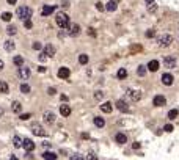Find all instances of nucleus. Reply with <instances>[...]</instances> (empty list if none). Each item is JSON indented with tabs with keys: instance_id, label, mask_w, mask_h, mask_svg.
Returning <instances> with one entry per match:
<instances>
[{
	"instance_id": "1",
	"label": "nucleus",
	"mask_w": 179,
	"mask_h": 160,
	"mask_svg": "<svg viewBox=\"0 0 179 160\" xmlns=\"http://www.w3.org/2000/svg\"><path fill=\"white\" fill-rule=\"evenodd\" d=\"M55 22L60 29H68V25H69V16L66 14V13H58L57 16H55Z\"/></svg>"
},
{
	"instance_id": "2",
	"label": "nucleus",
	"mask_w": 179,
	"mask_h": 160,
	"mask_svg": "<svg viewBox=\"0 0 179 160\" xmlns=\"http://www.w3.org/2000/svg\"><path fill=\"white\" fill-rule=\"evenodd\" d=\"M16 16L24 22V20L32 17V8H29V6H19L17 11H16Z\"/></svg>"
},
{
	"instance_id": "3",
	"label": "nucleus",
	"mask_w": 179,
	"mask_h": 160,
	"mask_svg": "<svg viewBox=\"0 0 179 160\" xmlns=\"http://www.w3.org/2000/svg\"><path fill=\"white\" fill-rule=\"evenodd\" d=\"M173 41H174V38L171 35H160L157 38V44H159V47H168L173 44Z\"/></svg>"
},
{
	"instance_id": "4",
	"label": "nucleus",
	"mask_w": 179,
	"mask_h": 160,
	"mask_svg": "<svg viewBox=\"0 0 179 160\" xmlns=\"http://www.w3.org/2000/svg\"><path fill=\"white\" fill-rule=\"evenodd\" d=\"M30 75H32V72H30V69L27 68L25 65H24V66H19L17 77H19L20 80H29V79H30Z\"/></svg>"
},
{
	"instance_id": "5",
	"label": "nucleus",
	"mask_w": 179,
	"mask_h": 160,
	"mask_svg": "<svg viewBox=\"0 0 179 160\" xmlns=\"http://www.w3.org/2000/svg\"><path fill=\"white\" fill-rule=\"evenodd\" d=\"M22 148L27 152H32V151H35L36 144H35V141H33L32 138H24V140H22Z\"/></svg>"
},
{
	"instance_id": "6",
	"label": "nucleus",
	"mask_w": 179,
	"mask_h": 160,
	"mask_svg": "<svg viewBox=\"0 0 179 160\" xmlns=\"http://www.w3.org/2000/svg\"><path fill=\"white\" fill-rule=\"evenodd\" d=\"M176 57H173V55H167V57L163 58V66H167L168 69H174L176 68Z\"/></svg>"
},
{
	"instance_id": "7",
	"label": "nucleus",
	"mask_w": 179,
	"mask_h": 160,
	"mask_svg": "<svg viewBox=\"0 0 179 160\" xmlns=\"http://www.w3.org/2000/svg\"><path fill=\"white\" fill-rule=\"evenodd\" d=\"M32 132L33 134H35L36 137H47V132L43 129V126H41V124H38V122H35L32 126Z\"/></svg>"
},
{
	"instance_id": "8",
	"label": "nucleus",
	"mask_w": 179,
	"mask_h": 160,
	"mask_svg": "<svg viewBox=\"0 0 179 160\" xmlns=\"http://www.w3.org/2000/svg\"><path fill=\"white\" fill-rule=\"evenodd\" d=\"M80 33V25L79 24H69L68 25V35L69 36H77Z\"/></svg>"
},
{
	"instance_id": "9",
	"label": "nucleus",
	"mask_w": 179,
	"mask_h": 160,
	"mask_svg": "<svg viewBox=\"0 0 179 160\" xmlns=\"http://www.w3.org/2000/svg\"><path fill=\"white\" fill-rule=\"evenodd\" d=\"M160 79H162V83H163L165 86H171V85H173V82H174V77H173V74H170V72L163 74Z\"/></svg>"
},
{
	"instance_id": "10",
	"label": "nucleus",
	"mask_w": 179,
	"mask_h": 160,
	"mask_svg": "<svg viewBox=\"0 0 179 160\" xmlns=\"http://www.w3.org/2000/svg\"><path fill=\"white\" fill-rule=\"evenodd\" d=\"M153 104L156 107H163V105H167V97L159 94V96H156L154 99H153Z\"/></svg>"
},
{
	"instance_id": "11",
	"label": "nucleus",
	"mask_w": 179,
	"mask_h": 160,
	"mask_svg": "<svg viewBox=\"0 0 179 160\" xmlns=\"http://www.w3.org/2000/svg\"><path fill=\"white\" fill-rule=\"evenodd\" d=\"M55 8L57 6H53V5H44L43 6V10H41V16H50V14H53V11H55Z\"/></svg>"
},
{
	"instance_id": "12",
	"label": "nucleus",
	"mask_w": 179,
	"mask_h": 160,
	"mask_svg": "<svg viewBox=\"0 0 179 160\" xmlns=\"http://www.w3.org/2000/svg\"><path fill=\"white\" fill-rule=\"evenodd\" d=\"M116 108L120 110V112H123V113H126V112H129V105H127V102L126 101H123V99H120V101H116Z\"/></svg>"
},
{
	"instance_id": "13",
	"label": "nucleus",
	"mask_w": 179,
	"mask_h": 160,
	"mask_svg": "<svg viewBox=\"0 0 179 160\" xmlns=\"http://www.w3.org/2000/svg\"><path fill=\"white\" fill-rule=\"evenodd\" d=\"M159 68H160V63L157 60H151L149 63L146 65V69H149L151 72H156V71H159Z\"/></svg>"
},
{
	"instance_id": "14",
	"label": "nucleus",
	"mask_w": 179,
	"mask_h": 160,
	"mask_svg": "<svg viewBox=\"0 0 179 160\" xmlns=\"http://www.w3.org/2000/svg\"><path fill=\"white\" fill-rule=\"evenodd\" d=\"M60 115L61 116H69L71 115V107L69 105H68V104H61V105H60Z\"/></svg>"
},
{
	"instance_id": "15",
	"label": "nucleus",
	"mask_w": 179,
	"mask_h": 160,
	"mask_svg": "<svg viewBox=\"0 0 179 160\" xmlns=\"http://www.w3.org/2000/svg\"><path fill=\"white\" fill-rule=\"evenodd\" d=\"M71 71L68 68H60L58 69V79H69Z\"/></svg>"
},
{
	"instance_id": "16",
	"label": "nucleus",
	"mask_w": 179,
	"mask_h": 160,
	"mask_svg": "<svg viewBox=\"0 0 179 160\" xmlns=\"http://www.w3.org/2000/svg\"><path fill=\"white\" fill-rule=\"evenodd\" d=\"M127 94L130 96V99H132V101H140L141 99V93L137 91V89H127Z\"/></svg>"
},
{
	"instance_id": "17",
	"label": "nucleus",
	"mask_w": 179,
	"mask_h": 160,
	"mask_svg": "<svg viewBox=\"0 0 179 160\" xmlns=\"http://www.w3.org/2000/svg\"><path fill=\"white\" fill-rule=\"evenodd\" d=\"M115 141L118 143V144H126L127 143V137H126V134H116L115 135Z\"/></svg>"
},
{
	"instance_id": "18",
	"label": "nucleus",
	"mask_w": 179,
	"mask_h": 160,
	"mask_svg": "<svg viewBox=\"0 0 179 160\" xmlns=\"http://www.w3.org/2000/svg\"><path fill=\"white\" fill-rule=\"evenodd\" d=\"M112 110H113V104H112V102H104V104H101V112L110 113Z\"/></svg>"
},
{
	"instance_id": "19",
	"label": "nucleus",
	"mask_w": 179,
	"mask_h": 160,
	"mask_svg": "<svg viewBox=\"0 0 179 160\" xmlns=\"http://www.w3.org/2000/svg\"><path fill=\"white\" fill-rule=\"evenodd\" d=\"M55 47L52 46V44H47V46H44V53H46V57H53L55 55Z\"/></svg>"
},
{
	"instance_id": "20",
	"label": "nucleus",
	"mask_w": 179,
	"mask_h": 160,
	"mask_svg": "<svg viewBox=\"0 0 179 160\" xmlns=\"http://www.w3.org/2000/svg\"><path fill=\"white\" fill-rule=\"evenodd\" d=\"M93 122H94V126L98 127V129H102V127L105 126V119H104V118H101V116H96Z\"/></svg>"
},
{
	"instance_id": "21",
	"label": "nucleus",
	"mask_w": 179,
	"mask_h": 160,
	"mask_svg": "<svg viewBox=\"0 0 179 160\" xmlns=\"http://www.w3.org/2000/svg\"><path fill=\"white\" fill-rule=\"evenodd\" d=\"M5 50L6 52H13L16 49V44H14V41H11V39H8V41H5Z\"/></svg>"
},
{
	"instance_id": "22",
	"label": "nucleus",
	"mask_w": 179,
	"mask_h": 160,
	"mask_svg": "<svg viewBox=\"0 0 179 160\" xmlns=\"http://www.w3.org/2000/svg\"><path fill=\"white\" fill-rule=\"evenodd\" d=\"M44 122H47V124L55 122V115H53L52 112H46V113H44Z\"/></svg>"
},
{
	"instance_id": "23",
	"label": "nucleus",
	"mask_w": 179,
	"mask_h": 160,
	"mask_svg": "<svg viewBox=\"0 0 179 160\" xmlns=\"http://www.w3.org/2000/svg\"><path fill=\"white\" fill-rule=\"evenodd\" d=\"M43 158L44 160H57V154L52 151H46V152H43Z\"/></svg>"
},
{
	"instance_id": "24",
	"label": "nucleus",
	"mask_w": 179,
	"mask_h": 160,
	"mask_svg": "<svg viewBox=\"0 0 179 160\" xmlns=\"http://www.w3.org/2000/svg\"><path fill=\"white\" fill-rule=\"evenodd\" d=\"M116 77H118L120 80H124L127 77V69L126 68H120L118 72H116Z\"/></svg>"
},
{
	"instance_id": "25",
	"label": "nucleus",
	"mask_w": 179,
	"mask_h": 160,
	"mask_svg": "<svg viewBox=\"0 0 179 160\" xmlns=\"http://www.w3.org/2000/svg\"><path fill=\"white\" fill-rule=\"evenodd\" d=\"M116 8H118V3H116V2H113V0H110V2L105 5V10H107V11H110V13L116 11Z\"/></svg>"
},
{
	"instance_id": "26",
	"label": "nucleus",
	"mask_w": 179,
	"mask_h": 160,
	"mask_svg": "<svg viewBox=\"0 0 179 160\" xmlns=\"http://www.w3.org/2000/svg\"><path fill=\"white\" fill-rule=\"evenodd\" d=\"M167 116H168V119H170V121H174L176 118L179 116V112H177L176 108H173V110H170V112H168V115H167Z\"/></svg>"
},
{
	"instance_id": "27",
	"label": "nucleus",
	"mask_w": 179,
	"mask_h": 160,
	"mask_svg": "<svg viewBox=\"0 0 179 160\" xmlns=\"http://www.w3.org/2000/svg\"><path fill=\"white\" fill-rule=\"evenodd\" d=\"M13 144H14V148H22V138L14 135L13 137Z\"/></svg>"
},
{
	"instance_id": "28",
	"label": "nucleus",
	"mask_w": 179,
	"mask_h": 160,
	"mask_svg": "<svg viewBox=\"0 0 179 160\" xmlns=\"http://www.w3.org/2000/svg\"><path fill=\"white\" fill-rule=\"evenodd\" d=\"M0 93H3V94L10 93V86L6 82H0Z\"/></svg>"
},
{
	"instance_id": "29",
	"label": "nucleus",
	"mask_w": 179,
	"mask_h": 160,
	"mask_svg": "<svg viewBox=\"0 0 179 160\" xmlns=\"http://www.w3.org/2000/svg\"><path fill=\"white\" fill-rule=\"evenodd\" d=\"M13 63H14L17 68H19V66H24V58L20 57V55H16V57L13 58Z\"/></svg>"
},
{
	"instance_id": "30",
	"label": "nucleus",
	"mask_w": 179,
	"mask_h": 160,
	"mask_svg": "<svg viewBox=\"0 0 179 160\" xmlns=\"http://www.w3.org/2000/svg\"><path fill=\"white\" fill-rule=\"evenodd\" d=\"M11 108H13V112H14V113H19L20 112V110H22V104H20V102H13V105H11Z\"/></svg>"
},
{
	"instance_id": "31",
	"label": "nucleus",
	"mask_w": 179,
	"mask_h": 160,
	"mask_svg": "<svg viewBox=\"0 0 179 160\" xmlns=\"http://www.w3.org/2000/svg\"><path fill=\"white\" fill-rule=\"evenodd\" d=\"M88 60H90V58H88L86 53H80V55H79V63H80V65H88Z\"/></svg>"
},
{
	"instance_id": "32",
	"label": "nucleus",
	"mask_w": 179,
	"mask_h": 160,
	"mask_svg": "<svg viewBox=\"0 0 179 160\" xmlns=\"http://www.w3.org/2000/svg\"><path fill=\"white\" fill-rule=\"evenodd\" d=\"M137 74H138L140 77H144V75H146V66L140 65L138 68H137Z\"/></svg>"
},
{
	"instance_id": "33",
	"label": "nucleus",
	"mask_w": 179,
	"mask_h": 160,
	"mask_svg": "<svg viewBox=\"0 0 179 160\" xmlns=\"http://www.w3.org/2000/svg\"><path fill=\"white\" fill-rule=\"evenodd\" d=\"M30 85H27V83H22L20 85V93H24V94H27V93H30Z\"/></svg>"
},
{
	"instance_id": "34",
	"label": "nucleus",
	"mask_w": 179,
	"mask_h": 160,
	"mask_svg": "<svg viewBox=\"0 0 179 160\" xmlns=\"http://www.w3.org/2000/svg\"><path fill=\"white\" fill-rule=\"evenodd\" d=\"M2 19L5 20V22H10V20L13 19V14H11V13H8V11H5L3 14H2Z\"/></svg>"
},
{
	"instance_id": "35",
	"label": "nucleus",
	"mask_w": 179,
	"mask_h": 160,
	"mask_svg": "<svg viewBox=\"0 0 179 160\" xmlns=\"http://www.w3.org/2000/svg\"><path fill=\"white\" fill-rule=\"evenodd\" d=\"M16 27L14 25H8V27H6V33H8V35H16Z\"/></svg>"
},
{
	"instance_id": "36",
	"label": "nucleus",
	"mask_w": 179,
	"mask_h": 160,
	"mask_svg": "<svg viewBox=\"0 0 179 160\" xmlns=\"http://www.w3.org/2000/svg\"><path fill=\"white\" fill-rule=\"evenodd\" d=\"M19 118H20L22 121H27V119H30V118H32V113H22Z\"/></svg>"
},
{
	"instance_id": "37",
	"label": "nucleus",
	"mask_w": 179,
	"mask_h": 160,
	"mask_svg": "<svg viewBox=\"0 0 179 160\" xmlns=\"http://www.w3.org/2000/svg\"><path fill=\"white\" fill-rule=\"evenodd\" d=\"M156 10H157V5H156L154 2H153V3H149V5H148V11H151V13H154Z\"/></svg>"
},
{
	"instance_id": "38",
	"label": "nucleus",
	"mask_w": 179,
	"mask_h": 160,
	"mask_svg": "<svg viewBox=\"0 0 179 160\" xmlns=\"http://www.w3.org/2000/svg\"><path fill=\"white\" fill-rule=\"evenodd\" d=\"M173 124H165V126H163V130L165 132H173Z\"/></svg>"
},
{
	"instance_id": "39",
	"label": "nucleus",
	"mask_w": 179,
	"mask_h": 160,
	"mask_svg": "<svg viewBox=\"0 0 179 160\" xmlns=\"http://www.w3.org/2000/svg\"><path fill=\"white\" fill-rule=\"evenodd\" d=\"M24 27H25V29H32V27H33V24H32V20H30V19H27V20H24Z\"/></svg>"
},
{
	"instance_id": "40",
	"label": "nucleus",
	"mask_w": 179,
	"mask_h": 160,
	"mask_svg": "<svg viewBox=\"0 0 179 160\" xmlns=\"http://www.w3.org/2000/svg\"><path fill=\"white\" fill-rule=\"evenodd\" d=\"M94 97H96L98 101H101L102 97H104V93H102V91H96V93H94Z\"/></svg>"
},
{
	"instance_id": "41",
	"label": "nucleus",
	"mask_w": 179,
	"mask_h": 160,
	"mask_svg": "<svg viewBox=\"0 0 179 160\" xmlns=\"http://www.w3.org/2000/svg\"><path fill=\"white\" fill-rule=\"evenodd\" d=\"M137 50H138V52L141 50V46H140V44H138V46H132V47H130V52H132V53L137 52Z\"/></svg>"
},
{
	"instance_id": "42",
	"label": "nucleus",
	"mask_w": 179,
	"mask_h": 160,
	"mask_svg": "<svg viewBox=\"0 0 179 160\" xmlns=\"http://www.w3.org/2000/svg\"><path fill=\"white\" fill-rule=\"evenodd\" d=\"M47 94H49V96H53V94H57V89H55L53 86H50L49 89H47Z\"/></svg>"
},
{
	"instance_id": "43",
	"label": "nucleus",
	"mask_w": 179,
	"mask_h": 160,
	"mask_svg": "<svg viewBox=\"0 0 179 160\" xmlns=\"http://www.w3.org/2000/svg\"><path fill=\"white\" fill-rule=\"evenodd\" d=\"M144 35H146V38H153L154 35H156V30H148V32L144 33Z\"/></svg>"
},
{
	"instance_id": "44",
	"label": "nucleus",
	"mask_w": 179,
	"mask_h": 160,
	"mask_svg": "<svg viewBox=\"0 0 179 160\" xmlns=\"http://www.w3.org/2000/svg\"><path fill=\"white\" fill-rule=\"evenodd\" d=\"M71 160H83V157H82V154H74L71 155Z\"/></svg>"
},
{
	"instance_id": "45",
	"label": "nucleus",
	"mask_w": 179,
	"mask_h": 160,
	"mask_svg": "<svg viewBox=\"0 0 179 160\" xmlns=\"http://www.w3.org/2000/svg\"><path fill=\"white\" fill-rule=\"evenodd\" d=\"M86 160H98V155H96V154H88Z\"/></svg>"
},
{
	"instance_id": "46",
	"label": "nucleus",
	"mask_w": 179,
	"mask_h": 160,
	"mask_svg": "<svg viewBox=\"0 0 179 160\" xmlns=\"http://www.w3.org/2000/svg\"><path fill=\"white\" fill-rule=\"evenodd\" d=\"M41 47H43V46H41V43H33V49H35V50H39Z\"/></svg>"
},
{
	"instance_id": "47",
	"label": "nucleus",
	"mask_w": 179,
	"mask_h": 160,
	"mask_svg": "<svg viewBox=\"0 0 179 160\" xmlns=\"http://www.w3.org/2000/svg\"><path fill=\"white\" fill-rule=\"evenodd\" d=\"M96 10H99V11H102V10H104V5H102L101 2H99V3H96Z\"/></svg>"
},
{
	"instance_id": "48",
	"label": "nucleus",
	"mask_w": 179,
	"mask_h": 160,
	"mask_svg": "<svg viewBox=\"0 0 179 160\" xmlns=\"http://www.w3.org/2000/svg\"><path fill=\"white\" fill-rule=\"evenodd\" d=\"M60 99H61V102H68V101H69L66 94H61V96H60Z\"/></svg>"
},
{
	"instance_id": "49",
	"label": "nucleus",
	"mask_w": 179,
	"mask_h": 160,
	"mask_svg": "<svg viewBox=\"0 0 179 160\" xmlns=\"http://www.w3.org/2000/svg\"><path fill=\"white\" fill-rule=\"evenodd\" d=\"M140 146H141V144H140L138 141H135V143L132 144V148H134V149H140Z\"/></svg>"
},
{
	"instance_id": "50",
	"label": "nucleus",
	"mask_w": 179,
	"mask_h": 160,
	"mask_svg": "<svg viewBox=\"0 0 179 160\" xmlns=\"http://www.w3.org/2000/svg\"><path fill=\"white\" fill-rule=\"evenodd\" d=\"M38 72H46V68L44 66H38Z\"/></svg>"
},
{
	"instance_id": "51",
	"label": "nucleus",
	"mask_w": 179,
	"mask_h": 160,
	"mask_svg": "<svg viewBox=\"0 0 179 160\" xmlns=\"http://www.w3.org/2000/svg\"><path fill=\"white\" fill-rule=\"evenodd\" d=\"M68 6H69V2H63V3H61V8H68Z\"/></svg>"
},
{
	"instance_id": "52",
	"label": "nucleus",
	"mask_w": 179,
	"mask_h": 160,
	"mask_svg": "<svg viewBox=\"0 0 179 160\" xmlns=\"http://www.w3.org/2000/svg\"><path fill=\"white\" fill-rule=\"evenodd\" d=\"M88 33H90V35H91V36H96V32H94L93 29H90V30H88Z\"/></svg>"
},
{
	"instance_id": "53",
	"label": "nucleus",
	"mask_w": 179,
	"mask_h": 160,
	"mask_svg": "<svg viewBox=\"0 0 179 160\" xmlns=\"http://www.w3.org/2000/svg\"><path fill=\"white\" fill-rule=\"evenodd\" d=\"M6 2H8V5H16L17 0H6Z\"/></svg>"
},
{
	"instance_id": "54",
	"label": "nucleus",
	"mask_w": 179,
	"mask_h": 160,
	"mask_svg": "<svg viewBox=\"0 0 179 160\" xmlns=\"http://www.w3.org/2000/svg\"><path fill=\"white\" fill-rule=\"evenodd\" d=\"M82 138H83V140H86V138H90V134H82Z\"/></svg>"
},
{
	"instance_id": "55",
	"label": "nucleus",
	"mask_w": 179,
	"mask_h": 160,
	"mask_svg": "<svg viewBox=\"0 0 179 160\" xmlns=\"http://www.w3.org/2000/svg\"><path fill=\"white\" fill-rule=\"evenodd\" d=\"M46 58H47V57H46V53H43V55H39V60H43V61H44Z\"/></svg>"
},
{
	"instance_id": "56",
	"label": "nucleus",
	"mask_w": 179,
	"mask_h": 160,
	"mask_svg": "<svg viewBox=\"0 0 179 160\" xmlns=\"http://www.w3.org/2000/svg\"><path fill=\"white\" fill-rule=\"evenodd\" d=\"M3 66H5V65H3V61L0 60V71H2V69H3Z\"/></svg>"
},
{
	"instance_id": "57",
	"label": "nucleus",
	"mask_w": 179,
	"mask_h": 160,
	"mask_svg": "<svg viewBox=\"0 0 179 160\" xmlns=\"http://www.w3.org/2000/svg\"><path fill=\"white\" fill-rule=\"evenodd\" d=\"M10 160H17V157H16V155H11V157H10Z\"/></svg>"
},
{
	"instance_id": "58",
	"label": "nucleus",
	"mask_w": 179,
	"mask_h": 160,
	"mask_svg": "<svg viewBox=\"0 0 179 160\" xmlns=\"http://www.w3.org/2000/svg\"><path fill=\"white\" fill-rule=\"evenodd\" d=\"M144 2H146V3H153L154 0H144Z\"/></svg>"
},
{
	"instance_id": "59",
	"label": "nucleus",
	"mask_w": 179,
	"mask_h": 160,
	"mask_svg": "<svg viewBox=\"0 0 179 160\" xmlns=\"http://www.w3.org/2000/svg\"><path fill=\"white\" fill-rule=\"evenodd\" d=\"M3 113H5V112H3V108H0V116H2Z\"/></svg>"
},
{
	"instance_id": "60",
	"label": "nucleus",
	"mask_w": 179,
	"mask_h": 160,
	"mask_svg": "<svg viewBox=\"0 0 179 160\" xmlns=\"http://www.w3.org/2000/svg\"><path fill=\"white\" fill-rule=\"evenodd\" d=\"M113 2H116V3H120V0H113Z\"/></svg>"
}]
</instances>
